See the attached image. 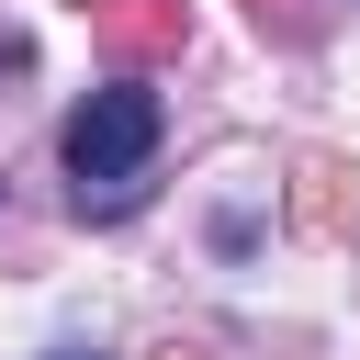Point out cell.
<instances>
[{"instance_id":"cell-8","label":"cell","mask_w":360,"mask_h":360,"mask_svg":"<svg viewBox=\"0 0 360 360\" xmlns=\"http://www.w3.org/2000/svg\"><path fill=\"white\" fill-rule=\"evenodd\" d=\"M79 11H90V0H79Z\"/></svg>"},{"instance_id":"cell-1","label":"cell","mask_w":360,"mask_h":360,"mask_svg":"<svg viewBox=\"0 0 360 360\" xmlns=\"http://www.w3.org/2000/svg\"><path fill=\"white\" fill-rule=\"evenodd\" d=\"M146 158H158V90H135V68L112 90H90L68 112V180H79V214H135L146 202Z\"/></svg>"},{"instance_id":"cell-2","label":"cell","mask_w":360,"mask_h":360,"mask_svg":"<svg viewBox=\"0 0 360 360\" xmlns=\"http://www.w3.org/2000/svg\"><path fill=\"white\" fill-rule=\"evenodd\" d=\"M90 45L112 68H169L191 45V0H90Z\"/></svg>"},{"instance_id":"cell-7","label":"cell","mask_w":360,"mask_h":360,"mask_svg":"<svg viewBox=\"0 0 360 360\" xmlns=\"http://www.w3.org/2000/svg\"><path fill=\"white\" fill-rule=\"evenodd\" d=\"M45 360H101V349H45Z\"/></svg>"},{"instance_id":"cell-5","label":"cell","mask_w":360,"mask_h":360,"mask_svg":"<svg viewBox=\"0 0 360 360\" xmlns=\"http://www.w3.org/2000/svg\"><path fill=\"white\" fill-rule=\"evenodd\" d=\"M11 79H34V34H22V22H0V90H11Z\"/></svg>"},{"instance_id":"cell-4","label":"cell","mask_w":360,"mask_h":360,"mask_svg":"<svg viewBox=\"0 0 360 360\" xmlns=\"http://www.w3.org/2000/svg\"><path fill=\"white\" fill-rule=\"evenodd\" d=\"M248 22L281 34V45H315V0H248Z\"/></svg>"},{"instance_id":"cell-6","label":"cell","mask_w":360,"mask_h":360,"mask_svg":"<svg viewBox=\"0 0 360 360\" xmlns=\"http://www.w3.org/2000/svg\"><path fill=\"white\" fill-rule=\"evenodd\" d=\"M146 360H214V349H202V338H158Z\"/></svg>"},{"instance_id":"cell-3","label":"cell","mask_w":360,"mask_h":360,"mask_svg":"<svg viewBox=\"0 0 360 360\" xmlns=\"http://www.w3.org/2000/svg\"><path fill=\"white\" fill-rule=\"evenodd\" d=\"M292 225H315V236H349L360 225V169L338 146H304L292 158Z\"/></svg>"}]
</instances>
